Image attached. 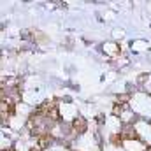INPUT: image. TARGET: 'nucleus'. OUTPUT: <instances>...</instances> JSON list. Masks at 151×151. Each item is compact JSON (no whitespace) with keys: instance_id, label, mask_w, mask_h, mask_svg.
I'll list each match as a JSON object with an SVG mask.
<instances>
[{"instance_id":"obj_1","label":"nucleus","mask_w":151,"mask_h":151,"mask_svg":"<svg viewBox=\"0 0 151 151\" xmlns=\"http://www.w3.org/2000/svg\"><path fill=\"white\" fill-rule=\"evenodd\" d=\"M86 128H88V125H86V119L83 116H77L72 121V132L74 134H83V132H86Z\"/></svg>"},{"instance_id":"obj_2","label":"nucleus","mask_w":151,"mask_h":151,"mask_svg":"<svg viewBox=\"0 0 151 151\" xmlns=\"http://www.w3.org/2000/svg\"><path fill=\"white\" fill-rule=\"evenodd\" d=\"M30 151H42V150H40V148H32Z\"/></svg>"}]
</instances>
